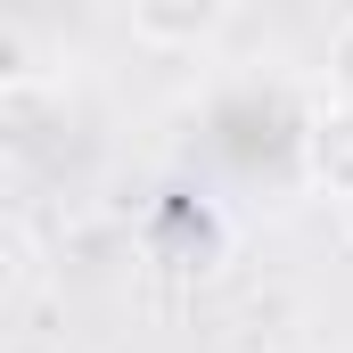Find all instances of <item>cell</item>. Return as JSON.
Here are the masks:
<instances>
[{
	"mask_svg": "<svg viewBox=\"0 0 353 353\" xmlns=\"http://www.w3.org/2000/svg\"><path fill=\"white\" fill-rule=\"evenodd\" d=\"M296 165H304V189L353 205V99H321L296 132Z\"/></svg>",
	"mask_w": 353,
	"mask_h": 353,
	"instance_id": "1",
	"label": "cell"
},
{
	"mask_svg": "<svg viewBox=\"0 0 353 353\" xmlns=\"http://www.w3.org/2000/svg\"><path fill=\"white\" fill-rule=\"evenodd\" d=\"M222 25H230L222 0H132L123 8V33L140 50H205Z\"/></svg>",
	"mask_w": 353,
	"mask_h": 353,
	"instance_id": "2",
	"label": "cell"
},
{
	"mask_svg": "<svg viewBox=\"0 0 353 353\" xmlns=\"http://www.w3.org/2000/svg\"><path fill=\"white\" fill-rule=\"evenodd\" d=\"M33 271H41V247H33V222H25V214H8V222H0V296L17 304V296L33 288Z\"/></svg>",
	"mask_w": 353,
	"mask_h": 353,
	"instance_id": "3",
	"label": "cell"
},
{
	"mask_svg": "<svg viewBox=\"0 0 353 353\" xmlns=\"http://www.w3.org/2000/svg\"><path fill=\"white\" fill-rule=\"evenodd\" d=\"M321 66H329V99H353V17H337V25H329Z\"/></svg>",
	"mask_w": 353,
	"mask_h": 353,
	"instance_id": "4",
	"label": "cell"
},
{
	"mask_svg": "<svg viewBox=\"0 0 353 353\" xmlns=\"http://www.w3.org/2000/svg\"><path fill=\"white\" fill-rule=\"evenodd\" d=\"M345 239H353V205H345Z\"/></svg>",
	"mask_w": 353,
	"mask_h": 353,
	"instance_id": "5",
	"label": "cell"
}]
</instances>
